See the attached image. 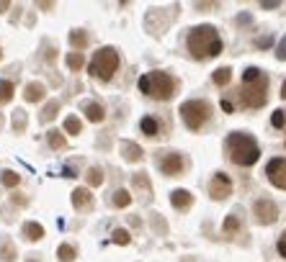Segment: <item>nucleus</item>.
<instances>
[{
    "mask_svg": "<svg viewBox=\"0 0 286 262\" xmlns=\"http://www.w3.org/2000/svg\"><path fill=\"white\" fill-rule=\"evenodd\" d=\"M186 47H188V54L193 59H207V57L222 54V39H219V33H216L214 26L201 24V26L188 31Z\"/></svg>",
    "mask_w": 286,
    "mask_h": 262,
    "instance_id": "f257e3e1",
    "label": "nucleus"
},
{
    "mask_svg": "<svg viewBox=\"0 0 286 262\" xmlns=\"http://www.w3.org/2000/svg\"><path fill=\"white\" fill-rule=\"evenodd\" d=\"M224 152L240 167H250V165H255L260 159L258 142L250 134H243V131H232L230 136H227L224 139Z\"/></svg>",
    "mask_w": 286,
    "mask_h": 262,
    "instance_id": "f03ea898",
    "label": "nucleus"
},
{
    "mask_svg": "<svg viewBox=\"0 0 286 262\" xmlns=\"http://www.w3.org/2000/svg\"><path fill=\"white\" fill-rule=\"evenodd\" d=\"M140 90L144 95L155 98V100H170L176 95V77L163 72V70L147 72V75L140 77Z\"/></svg>",
    "mask_w": 286,
    "mask_h": 262,
    "instance_id": "7ed1b4c3",
    "label": "nucleus"
},
{
    "mask_svg": "<svg viewBox=\"0 0 286 262\" xmlns=\"http://www.w3.org/2000/svg\"><path fill=\"white\" fill-rule=\"evenodd\" d=\"M116 70H119V52L111 49V47L98 49L93 54V59L88 62V72L98 80H104V83H108V80L116 75Z\"/></svg>",
    "mask_w": 286,
    "mask_h": 262,
    "instance_id": "20e7f679",
    "label": "nucleus"
},
{
    "mask_svg": "<svg viewBox=\"0 0 286 262\" xmlns=\"http://www.w3.org/2000/svg\"><path fill=\"white\" fill-rule=\"evenodd\" d=\"M180 118L191 131H199V129H204L209 123L212 106L207 103V100H199V98L196 100H186V103L180 106Z\"/></svg>",
    "mask_w": 286,
    "mask_h": 262,
    "instance_id": "39448f33",
    "label": "nucleus"
},
{
    "mask_svg": "<svg viewBox=\"0 0 286 262\" xmlns=\"http://www.w3.org/2000/svg\"><path fill=\"white\" fill-rule=\"evenodd\" d=\"M266 87H268V80L260 77V80H253V83H245L243 90H240V98L248 108H260L266 103Z\"/></svg>",
    "mask_w": 286,
    "mask_h": 262,
    "instance_id": "423d86ee",
    "label": "nucleus"
},
{
    "mask_svg": "<svg viewBox=\"0 0 286 262\" xmlns=\"http://www.w3.org/2000/svg\"><path fill=\"white\" fill-rule=\"evenodd\" d=\"M157 167L163 175H170V177H178L183 175V170H186V159H183L178 152H165L163 157L157 159Z\"/></svg>",
    "mask_w": 286,
    "mask_h": 262,
    "instance_id": "0eeeda50",
    "label": "nucleus"
},
{
    "mask_svg": "<svg viewBox=\"0 0 286 262\" xmlns=\"http://www.w3.org/2000/svg\"><path fill=\"white\" fill-rule=\"evenodd\" d=\"M266 177L271 180L276 188L286 190V157H273L266 165Z\"/></svg>",
    "mask_w": 286,
    "mask_h": 262,
    "instance_id": "6e6552de",
    "label": "nucleus"
},
{
    "mask_svg": "<svg viewBox=\"0 0 286 262\" xmlns=\"http://www.w3.org/2000/svg\"><path fill=\"white\" fill-rule=\"evenodd\" d=\"M232 193V180L227 173H214L212 175V183H209V196L214 201H224L227 196Z\"/></svg>",
    "mask_w": 286,
    "mask_h": 262,
    "instance_id": "1a4fd4ad",
    "label": "nucleus"
},
{
    "mask_svg": "<svg viewBox=\"0 0 286 262\" xmlns=\"http://www.w3.org/2000/svg\"><path fill=\"white\" fill-rule=\"evenodd\" d=\"M253 216H255L258 224H273L279 219V208H276V203H273V201L260 198V201L253 203Z\"/></svg>",
    "mask_w": 286,
    "mask_h": 262,
    "instance_id": "9d476101",
    "label": "nucleus"
},
{
    "mask_svg": "<svg viewBox=\"0 0 286 262\" xmlns=\"http://www.w3.org/2000/svg\"><path fill=\"white\" fill-rule=\"evenodd\" d=\"M193 203V196L186 190V188H176L170 190V206H173L176 211H186L188 206Z\"/></svg>",
    "mask_w": 286,
    "mask_h": 262,
    "instance_id": "9b49d317",
    "label": "nucleus"
},
{
    "mask_svg": "<svg viewBox=\"0 0 286 262\" xmlns=\"http://www.w3.org/2000/svg\"><path fill=\"white\" fill-rule=\"evenodd\" d=\"M72 206L77 211L93 206V193H90V188H75L72 190Z\"/></svg>",
    "mask_w": 286,
    "mask_h": 262,
    "instance_id": "f8f14e48",
    "label": "nucleus"
},
{
    "mask_svg": "<svg viewBox=\"0 0 286 262\" xmlns=\"http://www.w3.org/2000/svg\"><path fill=\"white\" fill-rule=\"evenodd\" d=\"M83 113H85V118L88 121H93V123H101L106 118V111L101 103H96V100H85L83 103Z\"/></svg>",
    "mask_w": 286,
    "mask_h": 262,
    "instance_id": "ddd939ff",
    "label": "nucleus"
},
{
    "mask_svg": "<svg viewBox=\"0 0 286 262\" xmlns=\"http://www.w3.org/2000/svg\"><path fill=\"white\" fill-rule=\"evenodd\" d=\"M47 98V87H44L41 83H29L26 90H24V100L26 103H39V100Z\"/></svg>",
    "mask_w": 286,
    "mask_h": 262,
    "instance_id": "4468645a",
    "label": "nucleus"
},
{
    "mask_svg": "<svg viewBox=\"0 0 286 262\" xmlns=\"http://www.w3.org/2000/svg\"><path fill=\"white\" fill-rule=\"evenodd\" d=\"M121 157L127 159V162H140L144 157V152H142V146L134 144V142H121Z\"/></svg>",
    "mask_w": 286,
    "mask_h": 262,
    "instance_id": "2eb2a0df",
    "label": "nucleus"
},
{
    "mask_svg": "<svg viewBox=\"0 0 286 262\" xmlns=\"http://www.w3.org/2000/svg\"><path fill=\"white\" fill-rule=\"evenodd\" d=\"M70 44H72L75 52L85 49V47H88V31H85V29H72V31H70Z\"/></svg>",
    "mask_w": 286,
    "mask_h": 262,
    "instance_id": "dca6fc26",
    "label": "nucleus"
},
{
    "mask_svg": "<svg viewBox=\"0 0 286 262\" xmlns=\"http://www.w3.org/2000/svg\"><path fill=\"white\" fill-rule=\"evenodd\" d=\"M24 236L29 239V242H39V239L44 236V226L36 224V221H26L24 224Z\"/></svg>",
    "mask_w": 286,
    "mask_h": 262,
    "instance_id": "f3484780",
    "label": "nucleus"
},
{
    "mask_svg": "<svg viewBox=\"0 0 286 262\" xmlns=\"http://www.w3.org/2000/svg\"><path fill=\"white\" fill-rule=\"evenodd\" d=\"M140 129H142V134L144 136H155L160 134V123H157V118H152V116H144L142 121H140Z\"/></svg>",
    "mask_w": 286,
    "mask_h": 262,
    "instance_id": "a211bd4d",
    "label": "nucleus"
},
{
    "mask_svg": "<svg viewBox=\"0 0 286 262\" xmlns=\"http://www.w3.org/2000/svg\"><path fill=\"white\" fill-rule=\"evenodd\" d=\"M65 64L70 67L72 72L83 70V67H85V57H83V52H67V57H65Z\"/></svg>",
    "mask_w": 286,
    "mask_h": 262,
    "instance_id": "6ab92c4d",
    "label": "nucleus"
},
{
    "mask_svg": "<svg viewBox=\"0 0 286 262\" xmlns=\"http://www.w3.org/2000/svg\"><path fill=\"white\" fill-rule=\"evenodd\" d=\"M111 203H113L116 208H127L129 203H132V193H129L127 188H119V190L111 196Z\"/></svg>",
    "mask_w": 286,
    "mask_h": 262,
    "instance_id": "aec40b11",
    "label": "nucleus"
},
{
    "mask_svg": "<svg viewBox=\"0 0 286 262\" xmlns=\"http://www.w3.org/2000/svg\"><path fill=\"white\" fill-rule=\"evenodd\" d=\"M62 129H65L67 134H70V136H77L80 131H83V123H80V118H77V116H72V113H70V116L65 118Z\"/></svg>",
    "mask_w": 286,
    "mask_h": 262,
    "instance_id": "412c9836",
    "label": "nucleus"
},
{
    "mask_svg": "<svg viewBox=\"0 0 286 262\" xmlns=\"http://www.w3.org/2000/svg\"><path fill=\"white\" fill-rule=\"evenodd\" d=\"M212 80H214V85H227L232 80V67H219V70H216L214 75H212Z\"/></svg>",
    "mask_w": 286,
    "mask_h": 262,
    "instance_id": "4be33fe9",
    "label": "nucleus"
},
{
    "mask_svg": "<svg viewBox=\"0 0 286 262\" xmlns=\"http://www.w3.org/2000/svg\"><path fill=\"white\" fill-rule=\"evenodd\" d=\"M13 90H16V85L10 83V80H0V103L13 100Z\"/></svg>",
    "mask_w": 286,
    "mask_h": 262,
    "instance_id": "5701e85b",
    "label": "nucleus"
},
{
    "mask_svg": "<svg viewBox=\"0 0 286 262\" xmlns=\"http://www.w3.org/2000/svg\"><path fill=\"white\" fill-rule=\"evenodd\" d=\"M21 183V175L13 173V170H5L3 175H0V185H5V188H16Z\"/></svg>",
    "mask_w": 286,
    "mask_h": 262,
    "instance_id": "b1692460",
    "label": "nucleus"
},
{
    "mask_svg": "<svg viewBox=\"0 0 286 262\" xmlns=\"http://www.w3.org/2000/svg\"><path fill=\"white\" fill-rule=\"evenodd\" d=\"M47 142H49V146H52V149H62V146L67 144L65 142V136H62V131H47Z\"/></svg>",
    "mask_w": 286,
    "mask_h": 262,
    "instance_id": "393cba45",
    "label": "nucleus"
},
{
    "mask_svg": "<svg viewBox=\"0 0 286 262\" xmlns=\"http://www.w3.org/2000/svg\"><path fill=\"white\" fill-rule=\"evenodd\" d=\"M132 183H134L137 188H142L144 193H150V190H152V183H150V177H147L144 173H134V177H132Z\"/></svg>",
    "mask_w": 286,
    "mask_h": 262,
    "instance_id": "a878e982",
    "label": "nucleus"
},
{
    "mask_svg": "<svg viewBox=\"0 0 286 262\" xmlns=\"http://www.w3.org/2000/svg\"><path fill=\"white\" fill-rule=\"evenodd\" d=\"M101 183H104V173L98 167H90L88 170V188H98Z\"/></svg>",
    "mask_w": 286,
    "mask_h": 262,
    "instance_id": "bb28decb",
    "label": "nucleus"
},
{
    "mask_svg": "<svg viewBox=\"0 0 286 262\" xmlns=\"http://www.w3.org/2000/svg\"><path fill=\"white\" fill-rule=\"evenodd\" d=\"M57 108H60V103H57V100H49V103L44 106V111H41V116H39V118H41L44 123H47V121H52V118L57 116Z\"/></svg>",
    "mask_w": 286,
    "mask_h": 262,
    "instance_id": "cd10ccee",
    "label": "nucleus"
},
{
    "mask_svg": "<svg viewBox=\"0 0 286 262\" xmlns=\"http://www.w3.org/2000/svg\"><path fill=\"white\" fill-rule=\"evenodd\" d=\"M57 257H60V262H72L75 260V247L60 244V249H57Z\"/></svg>",
    "mask_w": 286,
    "mask_h": 262,
    "instance_id": "c85d7f7f",
    "label": "nucleus"
},
{
    "mask_svg": "<svg viewBox=\"0 0 286 262\" xmlns=\"http://www.w3.org/2000/svg\"><path fill=\"white\" fill-rule=\"evenodd\" d=\"M240 229V219H237V213H230L224 219V234H235Z\"/></svg>",
    "mask_w": 286,
    "mask_h": 262,
    "instance_id": "c756f323",
    "label": "nucleus"
},
{
    "mask_svg": "<svg viewBox=\"0 0 286 262\" xmlns=\"http://www.w3.org/2000/svg\"><path fill=\"white\" fill-rule=\"evenodd\" d=\"M263 72L258 70V67H248L245 70V77H243V83H253V80H260Z\"/></svg>",
    "mask_w": 286,
    "mask_h": 262,
    "instance_id": "7c9ffc66",
    "label": "nucleus"
},
{
    "mask_svg": "<svg viewBox=\"0 0 286 262\" xmlns=\"http://www.w3.org/2000/svg\"><path fill=\"white\" fill-rule=\"evenodd\" d=\"M111 239H113L116 244H129V232H127V229H116Z\"/></svg>",
    "mask_w": 286,
    "mask_h": 262,
    "instance_id": "2f4dec72",
    "label": "nucleus"
},
{
    "mask_svg": "<svg viewBox=\"0 0 286 262\" xmlns=\"http://www.w3.org/2000/svg\"><path fill=\"white\" fill-rule=\"evenodd\" d=\"M271 123L276 129H284V123H286V116H284V111H273V116H271Z\"/></svg>",
    "mask_w": 286,
    "mask_h": 262,
    "instance_id": "473e14b6",
    "label": "nucleus"
},
{
    "mask_svg": "<svg viewBox=\"0 0 286 262\" xmlns=\"http://www.w3.org/2000/svg\"><path fill=\"white\" fill-rule=\"evenodd\" d=\"M0 257H3L5 262L13 260V247H10V242H5V244H3V249H0Z\"/></svg>",
    "mask_w": 286,
    "mask_h": 262,
    "instance_id": "72a5a7b5",
    "label": "nucleus"
},
{
    "mask_svg": "<svg viewBox=\"0 0 286 262\" xmlns=\"http://www.w3.org/2000/svg\"><path fill=\"white\" fill-rule=\"evenodd\" d=\"M276 57H279L281 62H286V36L279 41V47H276Z\"/></svg>",
    "mask_w": 286,
    "mask_h": 262,
    "instance_id": "f704fd0d",
    "label": "nucleus"
},
{
    "mask_svg": "<svg viewBox=\"0 0 286 262\" xmlns=\"http://www.w3.org/2000/svg\"><path fill=\"white\" fill-rule=\"evenodd\" d=\"M279 5H281V0H260V8H266V10H273Z\"/></svg>",
    "mask_w": 286,
    "mask_h": 262,
    "instance_id": "c9c22d12",
    "label": "nucleus"
},
{
    "mask_svg": "<svg viewBox=\"0 0 286 262\" xmlns=\"http://www.w3.org/2000/svg\"><path fill=\"white\" fill-rule=\"evenodd\" d=\"M13 126H16V131H21V129H24V113H16V118H13Z\"/></svg>",
    "mask_w": 286,
    "mask_h": 262,
    "instance_id": "e433bc0d",
    "label": "nucleus"
},
{
    "mask_svg": "<svg viewBox=\"0 0 286 262\" xmlns=\"http://www.w3.org/2000/svg\"><path fill=\"white\" fill-rule=\"evenodd\" d=\"M279 255L286 257V232H284V236L279 239Z\"/></svg>",
    "mask_w": 286,
    "mask_h": 262,
    "instance_id": "4c0bfd02",
    "label": "nucleus"
},
{
    "mask_svg": "<svg viewBox=\"0 0 286 262\" xmlns=\"http://www.w3.org/2000/svg\"><path fill=\"white\" fill-rule=\"evenodd\" d=\"M222 108H224L227 113H232V111H235V106L230 103V100H222Z\"/></svg>",
    "mask_w": 286,
    "mask_h": 262,
    "instance_id": "58836bf2",
    "label": "nucleus"
},
{
    "mask_svg": "<svg viewBox=\"0 0 286 262\" xmlns=\"http://www.w3.org/2000/svg\"><path fill=\"white\" fill-rule=\"evenodd\" d=\"M8 8H10V0H0V13H5Z\"/></svg>",
    "mask_w": 286,
    "mask_h": 262,
    "instance_id": "ea45409f",
    "label": "nucleus"
},
{
    "mask_svg": "<svg viewBox=\"0 0 286 262\" xmlns=\"http://www.w3.org/2000/svg\"><path fill=\"white\" fill-rule=\"evenodd\" d=\"M39 5H41V8H52L54 0H39Z\"/></svg>",
    "mask_w": 286,
    "mask_h": 262,
    "instance_id": "a19ab883",
    "label": "nucleus"
},
{
    "mask_svg": "<svg viewBox=\"0 0 286 262\" xmlns=\"http://www.w3.org/2000/svg\"><path fill=\"white\" fill-rule=\"evenodd\" d=\"M281 98L286 100V80H284V85H281Z\"/></svg>",
    "mask_w": 286,
    "mask_h": 262,
    "instance_id": "79ce46f5",
    "label": "nucleus"
},
{
    "mask_svg": "<svg viewBox=\"0 0 286 262\" xmlns=\"http://www.w3.org/2000/svg\"><path fill=\"white\" fill-rule=\"evenodd\" d=\"M119 3H121V5H127V3H129V0H119Z\"/></svg>",
    "mask_w": 286,
    "mask_h": 262,
    "instance_id": "37998d69",
    "label": "nucleus"
},
{
    "mask_svg": "<svg viewBox=\"0 0 286 262\" xmlns=\"http://www.w3.org/2000/svg\"><path fill=\"white\" fill-rule=\"evenodd\" d=\"M0 59H3V49H0Z\"/></svg>",
    "mask_w": 286,
    "mask_h": 262,
    "instance_id": "c03bdc74",
    "label": "nucleus"
}]
</instances>
